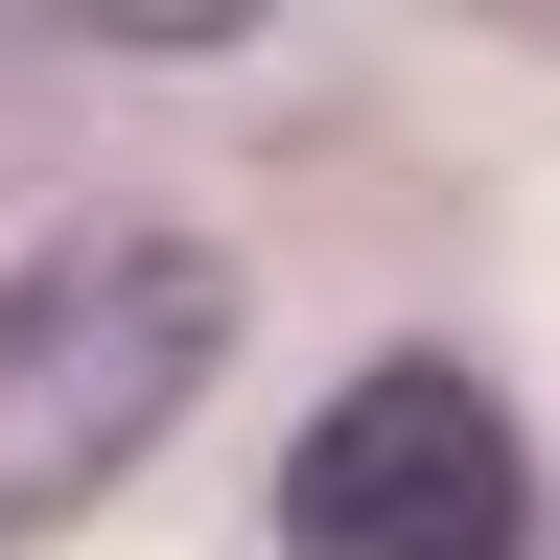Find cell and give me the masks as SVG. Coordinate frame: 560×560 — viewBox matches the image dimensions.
Masks as SVG:
<instances>
[{"label": "cell", "mask_w": 560, "mask_h": 560, "mask_svg": "<svg viewBox=\"0 0 560 560\" xmlns=\"http://www.w3.org/2000/svg\"><path fill=\"white\" fill-rule=\"evenodd\" d=\"M234 350V257L210 234H47L0 257V537L94 514Z\"/></svg>", "instance_id": "6da1fadb"}, {"label": "cell", "mask_w": 560, "mask_h": 560, "mask_svg": "<svg viewBox=\"0 0 560 560\" xmlns=\"http://www.w3.org/2000/svg\"><path fill=\"white\" fill-rule=\"evenodd\" d=\"M514 397L444 350H374L304 444H280V560H514Z\"/></svg>", "instance_id": "7a4b0ae2"}]
</instances>
